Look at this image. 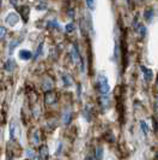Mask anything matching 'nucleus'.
<instances>
[{"instance_id": "obj_1", "label": "nucleus", "mask_w": 158, "mask_h": 160, "mask_svg": "<svg viewBox=\"0 0 158 160\" xmlns=\"http://www.w3.org/2000/svg\"><path fill=\"white\" fill-rule=\"evenodd\" d=\"M97 87H98V90L101 94H108L109 90H110V87H109V82H108V78L103 73H100L97 76Z\"/></svg>"}, {"instance_id": "obj_2", "label": "nucleus", "mask_w": 158, "mask_h": 160, "mask_svg": "<svg viewBox=\"0 0 158 160\" xmlns=\"http://www.w3.org/2000/svg\"><path fill=\"white\" fill-rule=\"evenodd\" d=\"M72 59H73V63H74L76 65H78L79 68H80V71L81 72L85 71L84 62H83V57L80 56L77 45H73V47H72Z\"/></svg>"}, {"instance_id": "obj_3", "label": "nucleus", "mask_w": 158, "mask_h": 160, "mask_svg": "<svg viewBox=\"0 0 158 160\" xmlns=\"http://www.w3.org/2000/svg\"><path fill=\"white\" fill-rule=\"evenodd\" d=\"M8 130H10V138L12 141H16L17 138L19 137V135H21V130H19V127H18V124H17L15 120H12L10 123Z\"/></svg>"}, {"instance_id": "obj_4", "label": "nucleus", "mask_w": 158, "mask_h": 160, "mask_svg": "<svg viewBox=\"0 0 158 160\" xmlns=\"http://www.w3.org/2000/svg\"><path fill=\"white\" fill-rule=\"evenodd\" d=\"M19 21V15H17L16 12H8L5 18V23L8 27H15Z\"/></svg>"}, {"instance_id": "obj_5", "label": "nucleus", "mask_w": 158, "mask_h": 160, "mask_svg": "<svg viewBox=\"0 0 158 160\" xmlns=\"http://www.w3.org/2000/svg\"><path fill=\"white\" fill-rule=\"evenodd\" d=\"M140 69H142V75H144V78H145V81H147V82L152 81V78H153V71H152L151 69H149V68L144 66V65H142V66H140Z\"/></svg>"}, {"instance_id": "obj_6", "label": "nucleus", "mask_w": 158, "mask_h": 160, "mask_svg": "<svg viewBox=\"0 0 158 160\" xmlns=\"http://www.w3.org/2000/svg\"><path fill=\"white\" fill-rule=\"evenodd\" d=\"M4 69L6 72H13L16 70V63L12 58H8L7 60L5 62V65H4Z\"/></svg>"}, {"instance_id": "obj_7", "label": "nucleus", "mask_w": 158, "mask_h": 160, "mask_svg": "<svg viewBox=\"0 0 158 160\" xmlns=\"http://www.w3.org/2000/svg\"><path fill=\"white\" fill-rule=\"evenodd\" d=\"M19 58L22 60H30V59H32V53L28 49H21L19 51Z\"/></svg>"}, {"instance_id": "obj_8", "label": "nucleus", "mask_w": 158, "mask_h": 160, "mask_svg": "<svg viewBox=\"0 0 158 160\" xmlns=\"http://www.w3.org/2000/svg\"><path fill=\"white\" fill-rule=\"evenodd\" d=\"M29 6H22V8H19V17H23L24 22H26L28 21V18H29Z\"/></svg>"}, {"instance_id": "obj_9", "label": "nucleus", "mask_w": 158, "mask_h": 160, "mask_svg": "<svg viewBox=\"0 0 158 160\" xmlns=\"http://www.w3.org/2000/svg\"><path fill=\"white\" fill-rule=\"evenodd\" d=\"M40 159H47L48 158V147L47 146H41L39 149Z\"/></svg>"}, {"instance_id": "obj_10", "label": "nucleus", "mask_w": 158, "mask_h": 160, "mask_svg": "<svg viewBox=\"0 0 158 160\" xmlns=\"http://www.w3.org/2000/svg\"><path fill=\"white\" fill-rule=\"evenodd\" d=\"M71 119H72L71 111H65L63 114V123L65 125H68V124L71 123Z\"/></svg>"}, {"instance_id": "obj_11", "label": "nucleus", "mask_w": 158, "mask_h": 160, "mask_svg": "<svg viewBox=\"0 0 158 160\" xmlns=\"http://www.w3.org/2000/svg\"><path fill=\"white\" fill-rule=\"evenodd\" d=\"M46 102L48 105H53L56 102V95L54 93H47L46 94Z\"/></svg>"}, {"instance_id": "obj_12", "label": "nucleus", "mask_w": 158, "mask_h": 160, "mask_svg": "<svg viewBox=\"0 0 158 160\" xmlns=\"http://www.w3.org/2000/svg\"><path fill=\"white\" fill-rule=\"evenodd\" d=\"M134 28L135 30L139 32L142 36H145V34H146V27L145 25H142V24H138L137 22H134Z\"/></svg>"}, {"instance_id": "obj_13", "label": "nucleus", "mask_w": 158, "mask_h": 160, "mask_svg": "<svg viewBox=\"0 0 158 160\" xmlns=\"http://www.w3.org/2000/svg\"><path fill=\"white\" fill-rule=\"evenodd\" d=\"M19 42H21V40H18V39H16V40H12L11 42H10V46H8V53H10V54H12V53H13L15 48L19 45Z\"/></svg>"}, {"instance_id": "obj_14", "label": "nucleus", "mask_w": 158, "mask_h": 160, "mask_svg": "<svg viewBox=\"0 0 158 160\" xmlns=\"http://www.w3.org/2000/svg\"><path fill=\"white\" fill-rule=\"evenodd\" d=\"M103 147L102 146H97L95 149V159H102L103 158Z\"/></svg>"}, {"instance_id": "obj_15", "label": "nucleus", "mask_w": 158, "mask_h": 160, "mask_svg": "<svg viewBox=\"0 0 158 160\" xmlns=\"http://www.w3.org/2000/svg\"><path fill=\"white\" fill-rule=\"evenodd\" d=\"M25 155H26V158H29V159H37V158H40L39 157V153L36 154V152L35 151H32V149H26V153H25Z\"/></svg>"}, {"instance_id": "obj_16", "label": "nucleus", "mask_w": 158, "mask_h": 160, "mask_svg": "<svg viewBox=\"0 0 158 160\" xmlns=\"http://www.w3.org/2000/svg\"><path fill=\"white\" fill-rule=\"evenodd\" d=\"M152 16H153V10H152V8H147V10H145V12H144V17H145V19H146L147 22H151V21H152Z\"/></svg>"}, {"instance_id": "obj_17", "label": "nucleus", "mask_w": 158, "mask_h": 160, "mask_svg": "<svg viewBox=\"0 0 158 160\" xmlns=\"http://www.w3.org/2000/svg\"><path fill=\"white\" fill-rule=\"evenodd\" d=\"M42 51H43V42H41L39 45V47H37V49H36V53H35V56L32 57L35 60L37 59V58H40L41 57V54H42Z\"/></svg>"}, {"instance_id": "obj_18", "label": "nucleus", "mask_w": 158, "mask_h": 160, "mask_svg": "<svg viewBox=\"0 0 158 160\" xmlns=\"http://www.w3.org/2000/svg\"><path fill=\"white\" fill-rule=\"evenodd\" d=\"M47 27L48 28H54V29H60V25H59V23L56 22L55 19H52V21H49L47 23Z\"/></svg>"}, {"instance_id": "obj_19", "label": "nucleus", "mask_w": 158, "mask_h": 160, "mask_svg": "<svg viewBox=\"0 0 158 160\" xmlns=\"http://www.w3.org/2000/svg\"><path fill=\"white\" fill-rule=\"evenodd\" d=\"M31 141L34 144H40V135H39V131H34L31 137Z\"/></svg>"}, {"instance_id": "obj_20", "label": "nucleus", "mask_w": 158, "mask_h": 160, "mask_svg": "<svg viewBox=\"0 0 158 160\" xmlns=\"http://www.w3.org/2000/svg\"><path fill=\"white\" fill-rule=\"evenodd\" d=\"M140 129H142V134L146 136L147 135V131H149V128H147V124L144 120H140Z\"/></svg>"}, {"instance_id": "obj_21", "label": "nucleus", "mask_w": 158, "mask_h": 160, "mask_svg": "<svg viewBox=\"0 0 158 160\" xmlns=\"http://www.w3.org/2000/svg\"><path fill=\"white\" fill-rule=\"evenodd\" d=\"M76 30V25L73 23H68V24H66V27H65V32H73Z\"/></svg>"}, {"instance_id": "obj_22", "label": "nucleus", "mask_w": 158, "mask_h": 160, "mask_svg": "<svg viewBox=\"0 0 158 160\" xmlns=\"http://www.w3.org/2000/svg\"><path fill=\"white\" fill-rule=\"evenodd\" d=\"M6 34H7V29H6V27L0 25V40H4V39H5V36H6Z\"/></svg>"}, {"instance_id": "obj_23", "label": "nucleus", "mask_w": 158, "mask_h": 160, "mask_svg": "<svg viewBox=\"0 0 158 160\" xmlns=\"http://www.w3.org/2000/svg\"><path fill=\"white\" fill-rule=\"evenodd\" d=\"M63 83H65V86H67V87L72 86L71 77H70L68 75H63Z\"/></svg>"}, {"instance_id": "obj_24", "label": "nucleus", "mask_w": 158, "mask_h": 160, "mask_svg": "<svg viewBox=\"0 0 158 160\" xmlns=\"http://www.w3.org/2000/svg\"><path fill=\"white\" fill-rule=\"evenodd\" d=\"M85 2H86L87 8H89L90 11L95 10V0H85Z\"/></svg>"}, {"instance_id": "obj_25", "label": "nucleus", "mask_w": 158, "mask_h": 160, "mask_svg": "<svg viewBox=\"0 0 158 160\" xmlns=\"http://www.w3.org/2000/svg\"><path fill=\"white\" fill-rule=\"evenodd\" d=\"M84 117H86V120H91V117H90V112H89V110L86 108V111H84Z\"/></svg>"}, {"instance_id": "obj_26", "label": "nucleus", "mask_w": 158, "mask_h": 160, "mask_svg": "<svg viewBox=\"0 0 158 160\" xmlns=\"http://www.w3.org/2000/svg\"><path fill=\"white\" fill-rule=\"evenodd\" d=\"M10 2H11V5L12 6H18V0H10Z\"/></svg>"}, {"instance_id": "obj_27", "label": "nucleus", "mask_w": 158, "mask_h": 160, "mask_svg": "<svg viewBox=\"0 0 158 160\" xmlns=\"http://www.w3.org/2000/svg\"><path fill=\"white\" fill-rule=\"evenodd\" d=\"M68 15H70V17H71V18L73 17V10H72V8L70 10V11H68Z\"/></svg>"}, {"instance_id": "obj_28", "label": "nucleus", "mask_w": 158, "mask_h": 160, "mask_svg": "<svg viewBox=\"0 0 158 160\" xmlns=\"http://www.w3.org/2000/svg\"><path fill=\"white\" fill-rule=\"evenodd\" d=\"M156 158H157V159H158V153H157V155H156Z\"/></svg>"}, {"instance_id": "obj_29", "label": "nucleus", "mask_w": 158, "mask_h": 160, "mask_svg": "<svg viewBox=\"0 0 158 160\" xmlns=\"http://www.w3.org/2000/svg\"><path fill=\"white\" fill-rule=\"evenodd\" d=\"M157 84H158V78H157Z\"/></svg>"}]
</instances>
